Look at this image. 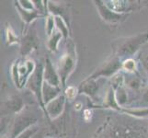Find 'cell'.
<instances>
[{
    "label": "cell",
    "mask_w": 148,
    "mask_h": 138,
    "mask_svg": "<svg viewBox=\"0 0 148 138\" xmlns=\"http://www.w3.org/2000/svg\"><path fill=\"white\" fill-rule=\"evenodd\" d=\"M75 94H76V90L73 87H68L65 90V95L69 100H73L75 97Z\"/></svg>",
    "instance_id": "5b68a950"
},
{
    "label": "cell",
    "mask_w": 148,
    "mask_h": 138,
    "mask_svg": "<svg viewBox=\"0 0 148 138\" xmlns=\"http://www.w3.org/2000/svg\"><path fill=\"white\" fill-rule=\"evenodd\" d=\"M122 67H123L127 71L132 72V71H134L135 68H136V64L134 62V60H132V59H127V60L124 61L123 65H122Z\"/></svg>",
    "instance_id": "7a4b0ae2"
},
{
    "label": "cell",
    "mask_w": 148,
    "mask_h": 138,
    "mask_svg": "<svg viewBox=\"0 0 148 138\" xmlns=\"http://www.w3.org/2000/svg\"><path fill=\"white\" fill-rule=\"evenodd\" d=\"M129 113H132L135 116H146L148 115V109H143V110H134V111H126Z\"/></svg>",
    "instance_id": "277c9868"
},
{
    "label": "cell",
    "mask_w": 148,
    "mask_h": 138,
    "mask_svg": "<svg viewBox=\"0 0 148 138\" xmlns=\"http://www.w3.org/2000/svg\"><path fill=\"white\" fill-rule=\"evenodd\" d=\"M8 43L9 44L14 43H17V37L15 36L14 33L11 32L10 30H8Z\"/></svg>",
    "instance_id": "8992f818"
},
{
    "label": "cell",
    "mask_w": 148,
    "mask_h": 138,
    "mask_svg": "<svg viewBox=\"0 0 148 138\" xmlns=\"http://www.w3.org/2000/svg\"><path fill=\"white\" fill-rule=\"evenodd\" d=\"M73 60L71 59L69 56H64V57L61 60V65H60V69L62 70V75L64 76H67V70L73 66Z\"/></svg>",
    "instance_id": "6da1fadb"
},
{
    "label": "cell",
    "mask_w": 148,
    "mask_h": 138,
    "mask_svg": "<svg viewBox=\"0 0 148 138\" xmlns=\"http://www.w3.org/2000/svg\"><path fill=\"white\" fill-rule=\"evenodd\" d=\"M80 106H81L80 103H78L77 105H76V110H79V109H80Z\"/></svg>",
    "instance_id": "ba28073f"
},
{
    "label": "cell",
    "mask_w": 148,
    "mask_h": 138,
    "mask_svg": "<svg viewBox=\"0 0 148 138\" xmlns=\"http://www.w3.org/2000/svg\"><path fill=\"white\" fill-rule=\"evenodd\" d=\"M53 22H54L53 18L52 16L48 17L47 21H46V30H47V34L48 35L52 34V32L53 30Z\"/></svg>",
    "instance_id": "3957f363"
},
{
    "label": "cell",
    "mask_w": 148,
    "mask_h": 138,
    "mask_svg": "<svg viewBox=\"0 0 148 138\" xmlns=\"http://www.w3.org/2000/svg\"><path fill=\"white\" fill-rule=\"evenodd\" d=\"M85 119L86 120V121H88L89 119H90V117H91V112H90V111H88V110H86L85 111Z\"/></svg>",
    "instance_id": "52a82bcc"
}]
</instances>
